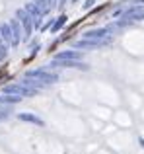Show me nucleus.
Instances as JSON below:
<instances>
[{
  "label": "nucleus",
  "mask_w": 144,
  "mask_h": 154,
  "mask_svg": "<svg viewBox=\"0 0 144 154\" xmlns=\"http://www.w3.org/2000/svg\"><path fill=\"white\" fill-rule=\"evenodd\" d=\"M51 68H78V70H90V66H88L86 63H82V60H72V59H53L49 64Z\"/></svg>",
  "instance_id": "obj_4"
},
{
  "label": "nucleus",
  "mask_w": 144,
  "mask_h": 154,
  "mask_svg": "<svg viewBox=\"0 0 144 154\" xmlns=\"http://www.w3.org/2000/svg\"><path fill=\"white\" fill-rule=\"evenodd\" d=\"M16 18H18V22L22 23L23 39H29L31 33H33V18H31V16L26 12V8H20V10L16 12Z\"/></svg>",
  "instance_id": "obj_3"
},
{
  "label": "nucleus",
  "mask_w": 144,
  "mask_h": 154,
  "mask_svg": "<svg viewBox=\"0 0 144 154\" xmlns=\"http://www.w3.org/2000/svg\"><path fill=\"white\" fill-rule=\"evenodd\" d=\"M26 12L33 18V27H41V18H43V12L35 6L33 2H27L26 4Z\"/></svg>",
  "instance_id": "obj_8"
},
{
  "label": "nucleus",
  "mask_w": 144,
  "mask_h": 154,
  "mask_svg": "<svg viewBox=\"0 0 144 154\" xmlns=\"http://www.w3.org/2000/svg\"><path fill=\"white\" fill-rule=\"evenodd\" d=\"M140 144H142V146H144V139H140Z\"/></svg>",
  "instance_id": "obj_19"
},
{
  "label": "nucleus",
  "mask_w": 144,
  "mask_h": 154,
  "mask_svg": "<svg viewBox=\"0 0 144 154\" xmlns=\"http://www.w3.org/2000/svg\"><path fill=\"white\" fill-rule=\"evenodd\" d=\"M10 27H12V33H14L16 43L20 45V41L23 39V29H22V23L18 22V18H16V20H10Z\"/></svg>",
  "instance_id": "obj_10"
},
{
  "label": "nucleus",
  "mask_w": 144,
  "mask_h": 154,
  "mask_svg": "<svg viewBox=\"0 0 144 154\" xmlns=\"http://www.w3.org/2000/svg\"><path fill=\"white\" fill-rule=\"evenodd\" d=\"M22 102V96H12V94H4L0 98V107H6V105H14Z\"/></svg>",
  "instance_id": "obj_11"
},
{
  "label": "nucleus",
  "mask_w": 144,
  "mask_h": 154,
  "mask_svg": "<svg viewBox=\"0 0 144 154\" xmlns=\"http://www.w3.org/2000/svg\"><path fill=\"white\" fill-rule=\"evenodd\" d=\"M2 92H4V94H12V96H22V98H26V96H35V94H37L35 90H31V88L23 86L22 82H20V84H8V86L2 88Z\"/></svg>",
  "instance_id": "obj_5"
},
{
  "label": "nucleus",
  "mask_w": 144,
  "mask_h": 154,
  "mask_svg": "<svg viewBox=\"0 0 144 154\" xmlns=\"http://www.w3.org/2000/svg\"><path fill=\"white\" fill-rule=\"evenodd\" d=\"M64 23H66V16H58V18H57V22H55L53 26H51V31H53V33H57V31L61 29V27L64 26Z\"/></svg>",
  "instance_id": "obj_14"
},
{
  "label": "nucleus",
  "mask_w": 144,
  "mask_h": 154,
  "mask_svg": "<svg viewBox=\"0 0 144 154\" xmlns=\"http://www.w3.org/2000/svg\"><path fill=\"white\" fill-rule=\"evenodd\" d=\"M94 4H95V0H86V2H84V8H86V10H90Z\"/></svg>",
  "instance_id": "obj_17"
},
{
  "label": "nucleus",
  "mask_w": 144,
  "mask_h": 154,
  "mask_svg": "<svg viewBox=\"0 0 144 154\" xmlns=\"http://www.w3.org/2000/svg\"><path fill=\"white\" fill-rule=\"evenodd\" d=\"M26 76H27V78H35V80H39V82H43V84H55V82H58V74L49 72V70H45V68L27 70Z\"/></svg>",
  "instance_id": "obj_2"
},
{
  "label": "nucleus",
  "mask_w": 144,
  "mask_h": 154,
  "mask_svg": "<svg viewBox=\"0 0 144 154\" xmlns=\"http://www.w3.org/2000/svg\"><path fill=\"white\" fill-rule=\"evenodd\" d=\"M47 2H49V4H51V6H53V4H55V2H57V0H47Z\"/></svg>",
  "instance_id": "obj_18"
},
{
  "label": "nucleus",
  "mask_w": 144,
  "mask_h": 154,
  "mask_svg": "<svg viewBox=\"0 0 144 154\" xmlns=\"http://www.w3.org/2000/svg\"><path fill=\"white\" fill-rule=\"evenodd\" d=\"M0 35H2V39L8 43V45H12V47L18 45V43H16V39H14V33H12L10 23H2V26H0Z\"/></svg>",
  "instance_id": "obj_9"
},
{
  "label": "nucleus",
  "mask_w": 144,
  "mask_h": 154,
  "mask_svg": "<svg viewBox=\"0 0 144 154\" xmlns=\"http://www.w3.org/2000/svg\"><path fill=\"white\" fill-rule=\"evenodd\" d=\"M111 29L109 27H98V29H90L82 35L84 39H105V37H111Z\"/></svg>",
  "instance_id": "obj_7"
},
{
  "label": "nucleus",
  "mask_w": 144,
  "mask_h": 154,
  "mask_svg": "<svg viewBox=\"0 0 144 154\" xmlns=\"http://www.w3.org/2000/svg\"><path fill=\"white\" fill-rule=\"evenodd\" d=\"M113 41V35L111 37H105V39H78V41H74V49H101V47H107L109 43Z\"/></svg>",
  "instance_id": "obj_1"
},
{
  "label": "nucleus",
  "mask_w": 144,
  "mask_h": 154,
  "mask_svg": "<svg viewBox=\"0 0 144 154\" xmlns=\"http://www.w3.org/2000/svg\"><path fill=\"white\" fill-rule=\"evenodd\" d=\"M33 4H35V6H37L39 10L43 12V14H47V12L51 10V4L47 2V0H33Z\"/></svg>",
  "instance_id": "obj_15"
},
{
  "label": "nucleus",
  "mask_w": 144,
  "mask_h": 154,
  "mask_svg": "<svg viewBox=\"0 0 144 154\" xmlns=\"http://www.w3.org/2000/svg\"><path fill=\"white\" fill-rule=\"evenodd\" d=\"M55 59H72V60H80L82 59V53L80 51H62L58 55H55Z\"/></svg>",
  "instance_id": "obj_13"
},
{
  "label": "nucleus",
  "mask_w": 144,
  "mask_h": 154,
  "mask_svg": "<svg viewBox=\"0 0 144 154\" xmlns=\"http://www.w3.org/2000/svg\"><path fill=\"white\" fill-rule=\"evenodd\" d=\"M8 57V43L2 39V35H0V60H4Z\"/></svg>",
  "instance_id": "obj_16"
},
{
  "label": "nucleus",
  "mask_w": 144,
  "mask_h": 154,
  "mask_svg": "<svg viewBox=\"0 0 144 154\" xmlns=\"http://www.w3.org/2000/svg\"><path fill=\"white\" fill-rule=\"evenodd\" d=\"M20 121H26V123H33V125H43V119H39L33 113H18Z\"/></svg>",
  "instance_id": "obj_12"
},
{
  "label": "nucleus",
  "mask_w": 144,
  "mask_h": 154,
  "mask_svg": "<svg viewBox=\"0 0 144 154\" xmlns=\"http://www.w3.org/2000/svg\"><path fill=\"white\" fill-rule=\"evenodd\" d=\"M142 2H144V0H142Z\"/></svg>",
  "instance_id": "obj_20"
},
{
  "label": "nucleus",
  "mask_w": 144,
  "mask_h": 154,
  "mask_svg": "<svg viewBox=\"0 0 144 154\" xmlns=\"http://www.w3.org/2000/svg\"><path fill=\"white\" fill-rule=\"evenodd\" d=\"M123 20H127V22H138V20H144V6H133L129 8V10L123 14Z\"/></svg>",
  "instance_id": "obj_6"
}]
</instances>
